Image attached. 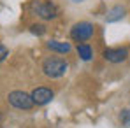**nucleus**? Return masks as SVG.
Listing matches in <instances>:
<instances>
[{
	"label": "nucleus",
	"mask_w": 130,
	"mask_h": 128,
	"mask_svg": "<svg viewBox=\"0 0 130 128\" xmlns=\"http://www.w3.org/2000/svg\"><path fill=\"white\" fill-rule=\"evenodd\" d=\"M41 70L49 79H60L69 72V62L62 56H47V58H44Z\"/></svg>",
	"instance_id": "1"
},
{
	"label": "nucleus",
	"mask_w": 130,
	"mask_h": 128,
	"mask_svg": "<svg viewBox=\"0 0 130 128\" xmlns=\"http://www.w3.org/2000/svg\"><path fill=\"white\" fill-rule=\"evenodd\" d=\"M30 11L42 21H53L60 14V9L56 7V4H53L49 0H34L30 4Z\"/></svg>",
	"instance_id": "2"
},
{
	"label": "nucleus",
	"mask_w": 130,
	"mask_h": 128,
	"mask_svg": "<svg viewBox=\"0 0 130 128\" xmlns=\"http://www.w3.org/2000/svg\"><path fill=\"white\" fill-rule=\"evenodd\" d=\"M7 102H9V105H12L14 109H18V111H30V109H34V105H35L34 100H32V97H30V93L21 91V89L11 91L7 95Z\"/></svg>",
	"instance_id": "3"
},
{
	"label": "nucleus",
	"mask_w": 130,
	"mask_h": 128,
	"mask_svg": "<svg viewBox=\"0 0 130 128\" xmlns=\"http://www.w3.org/2000/svg\"><path fill=\"white\" fill-rule=\"evenodd\" d=\"M93 33H95V26L90 21L74 23L72 28H70V39L76 41V42H86L93 37Z\"/></svg>",
	"instance_id": "4"
},
{
	"label": "nucleus",
	"mask_w": 130,
	"mask_h": 128,
	"mask_svg": "<svg viewBox=\"0 0 130 128\" xmlns=\"http://www.w3.org/2000/svg\"><path fill=\"white\" fill-rule=\"evenodd\" d=\"M30 97H32V100H34L35 105L44 107V105H47V104H51V100L55 98V91L51 88H47V86H39V88L32 89Z\"/></svg>",
	"instance_id": "5"
},
{
	"label": "nucleus",
	"mask_w": 130,
	"mask_h": 128,
	"mask_svg": "<svg viewBox=\"0 0 130 128\" xmlns=\"http://www.w3.org/2000/svg\"><path fill=\"white\" fill-rule=\"evenodd\" d=\"M102 58L109 63H121L128 58V49L127 47H107L102 51Z\"/></svg>",
	"instance_id": "6"
},
{
	"label": "nucleus",
	"mask_w": 130,
	"mask_h": 128,
	"mask_svg": "<svg viewBox=\"0 0 130 128\" xmlns=\"http://www.w3.org/2000/svg\"><path fill=\"white\" fill-rule=\"evenodd\" d=\"M46 49H49V51L55 53V54H69V53L72 51V46H70V42H63V41H55V39H51V41L46 42Z\"/></svg>",
	"instance_id": "7"
},
{
	"label": "nucleus",
	"mask_w": 130,
	"mask_h": 128,
	"mask_svg": "<svg viewBox=\"0 0 130 128\" xmlns=\"http://www.w3.org/2000/svg\"><path fill=\"white\" fill-rule=\"evenodd\" d=\"M123 18H125V7H121V5L111 7L107 11V14H106V21L107 23H116L120 20H123Z\"/></svg>",
	"instance_id": "8"
},
{
	"label": "nucleus",
	"mask_w": 130,
	"mask_h": 128,
	"mask_svg": "<svg viewBox=\"0 0 130 128\" xmlns=\"http://www.w3.org/2000/svg\"><path fill=\"white\" fill-rule=\"evenodd\" d=\"M76 53H77V56H79L83 62H90V60L93 58V47L88 42H79L77 47H76Z\"/></svg>",
	"instance_id": "9"
},
{
	"label": "nucleus",
	"mask_w": 130,
	"mask_h": 128,
	"mask_svg": "<svg viewBox=\"0 0 130 128\" xmlns=\"http://www.w3.org/2000/svg\"><path fill=\"white\" fill-rule=\"evenodd\" d=\"M28 30H30L32 35H37V37H42V35H46V32H47L46 25H42V23H32Z\"/></svg>",
	"instance_id": "10"
},
{
	"label": "nucleus",
	"mask_w": 130,
	"mask_h": 128,
	"mask_svg": "<svg viewBox=\"0 0 130 128\" xmlns=\"http://www.w3.org/2000/svg\"><path fill=\"white\" fill-rule=\"evenodd\" d=\"M120 123L121 126H130V109H123L120 112Z\"/></svg>",
	"instance_id": "11"
},
{
	"label": "nucleus",
	"mask_w": 130,
	"mask_h": 128,
	"mask_svg": "<svg viewBox=\"0 0 130 128\" xmlns=\"http://www.w3.org/2000/svg\"><path fill=\"white\" fill-rule=\"evenodd\" d=\"M7 56H9V49H7V47H5L4 44L0 42V63H2V62H4V60H5Z\"/></svg>",
	"instance_id": "12"
},
{
	"label": "nucleus",
	"mask_w": 130,
	"mask_h": 128,
	"mask_svg": "<svg viewBox=\"0 0 130 128\" xmlns=\"http://www.w3.org/2000/svg\"><path fill=\"white\" fill-rule=\"evenodd\" d=\"M70 2H74V4H83L85 0H70Z\"/></svg>",
	"instance_id": "13"
},
{
	"label": "nucleus",
	"mask_w": 130,
	"mask_h": 128,
	"mask_svg": "<svg viewBox=\"0 0 130 128\" xmlns=\"http://www.w3.org/2000/svg\"><path fill=\"white\" fill-rule=\"evenodd\" d=\"M0 121H2V112H0Z\"/></svg>",
	"instance_id": "14"
}]
</instances>
